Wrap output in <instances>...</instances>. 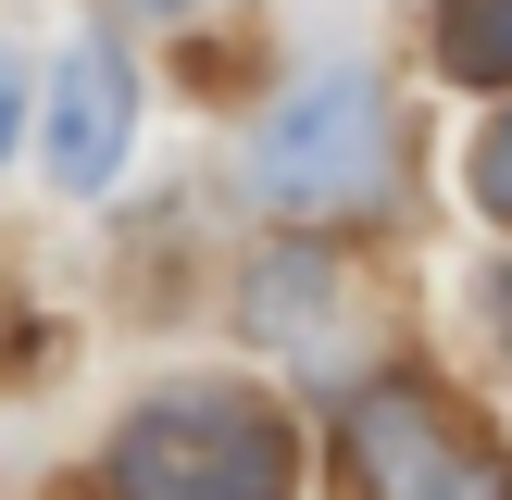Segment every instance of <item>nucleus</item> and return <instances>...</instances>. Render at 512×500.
I'll return each instance as SVG.
<instances>
[{
	"label": "nucleus",
	"mask_w": 512,
	"mask_h": 500,
	"mask_svg": "<svg viewBox=\"0 0 512 500\" xmlns=\"http://www.w3.org/2000/svg\"><path fill=\"white\" fill-rule=\"evenodd\" d=\"M100 475L113 500H300V438L263 388H150Z\"/></svg>",
	"instance_id": "f257e3e1"
},
{
	"label": "nucleus",
	"mask_w": 512,
	"mask_h": 500,
	"mask_svg": "<svg viewBox=\"0 0 512 500\" xmlns=\"http://www.w3.org/2000/svg\"><path fill=\"white\" fill-rule=\"evenodd\" d=\"M250 188H263L288 225L388 213V188H400V113H388V88H375L363 63L300 75V88L263 113V138H250Z\"/></svg>",
	"instance_id": "f03ea898"
},
{
	"label": "nucleus",
	"mask_w": 512,
	"mask_h": 500,
	"mask_svg": "<svg viewBox=\"0 0 512 500\" xmlns=\"http://www.w3.org/2000/svg\"><path fill=\"white\" fill-rule=\"evenodd\" d=\"M338 463L363 500H512V463L488 425L450 413V388L425 375H375L363 400L338 413Z\"/></svg>",
	"instance_id": "7ed1b4c3"
},
{
	"label": "nucleus",
	"mask_w": 512,
	"mask_h": 500,
	"mask_svg": "<svg viewBox=\"0 0 512 500\" xmlns=\"http://www.w3.org/2000/svg\"><path fill=\"white\" fill-rule=\"evenodd\" d=\"M38 138H50V175H63L75 200L113 188L125 150H138V63H125L113 38H75L63 63H50V113H38Z\"/></svg>",
	"instance_id": "20e7f679"
},
{
	"label": "nucleus",
	"mask_w": 512,
	"mask_h": 500,
	"mask_svg": "<svg viewBox=\"0 0 512 500\" xmlns=\"http://www.w3.org/2000/svg\"><path fill=\"white\" fill-rule=\"evenodd\" d=\"M338 325H350V288H338V263H325V250H263V263H250V338L325 350Z\"/></svg>",
	"instance_id": "39448f33"
},
{
	"label": "nucleus",
	"mask_w": 512,
	"mask_h": 500,
	"mask_svg": "<svg viewBox=\"0 0 512 500\" xmlns=\"http://www.w3.org/2000/svg\"><path fill=\"white\" fill-rule=\"evenodd\" d=\"M438 63L463 88H512V0H438Z\"/></svg>",
	"instance_id": "423d86ee"
},
{
	"label": "nucleus",
	"mask_w": 512,
	"mask_h": 500,
	"mask_svg": "<svg viewBox=\"0 0 512 500\" xmlns=\"http://www.w3.org/2000/svg\"><path fill=\"white\" fill-rule=\"evenodd\" d=\"M463 175H475V200H488V213L512 225V113L488 125V138H475V163H463Z\"/></svg>",
	"instance_id": "0eeeda50"
},
{
	"label": "nucleus",
	"mask_w": 512,
	"mask_h": 500,
	"mask_svg": "<svg viewBox=\"0 0 512 500\" xmlns=\"http://www.w3.org/2000/svg\"><path fill=\"white\" fill-rule=\"evenodd\" d=\"M488 325H500V350H512V263L488 275Z\"/></svg>",
	"instance_id": "6e6552de"
},
{
	"label": "nucleus",
	"mask_w": 512,
	"mask_h": 500,
	"mask_svg": "<svg viewBox=\"0 0 512 500\" xmlns=\"http://www.w3.org/2000/svg\"><path fill=\"white\" fill-rule=\"evenodd\" d=\"M13 138H25V88L0 75V150H13Z\"/></svg>",
	"instance_id": "1a4fd4ad"
},
{
	"label": "nucleus",
	"mask_w": 512,
	"mask_h": 500,
	"mask_svg": "<svg viewBox=\"0 0 512 500\" xmlns=\"http://www.w3.org/2000/svg\"><path fill=\"white\" fill-rule=\"evenodd\" d=\"M150 13H188V0H150Z\"/></svg>",
	"instance_id": "9d476101"
}]
</instances>
